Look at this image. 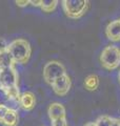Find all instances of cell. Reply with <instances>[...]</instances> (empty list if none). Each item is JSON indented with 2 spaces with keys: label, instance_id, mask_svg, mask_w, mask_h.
Masks as SVG:
<instances>
[{
  "label": "cell",
  "instance_id": "1",
  "mask_svg": "<svg viewBox=\"0 0 120 126\" xmlns=\"http://www.w3.org/2000/svg\"><path fill=\"white\" fill-rule=\"evenodd\" d=\"M15 63H25L31 56L30 43L24 39H16L11 42L7 47Z\"/></svg>",
  "mask_w": 120,
  "mask_h": 126
},
{
  "label": "cell",
  "instance_id": "2",
  "mask_svg": "<svg viewBox=\"0 0 120 126\" xmlns=\"http://www.w3.org/2000/svg\"><path fill=\"white\" fill-rule=\"evenodd\" d=\"M100 63L106 69H115L120 65V48L115 45H109L100 54Z\"/></svg>",
  "mask_w": 120,
  "mask_h": 126
},
{
  "label": "cell",
  "instance_id": "3",
  "mask_svg": "<svg viewBox=\"0 0 120 126\" xmlns=\"http://www.w3.org/2000/svg\"><path fill=\"white\" fill-rule=\"evenodd\" d=\"M62 3L66 16L73 19L83 16L89 7V1L86 0H64Z\"/></svg>",
  "mask_w": 120,
  "mask_h": 126
},
{
  "label": "cell",
  "instance_id": "4",
  "mask_svg": "<svg viewBox=\"0 0 120 126\" xmlns=\"http://www.w3.org/2000/svg\"><path fill=\"white\" fill-rule=\"evenodd\" d=\"M63 75H65V67L58 61H50L43 67V78L51 85Z\"/></svg>",
  "mask_w": 120,
  "mask_h": 126
},
{
  "label": "cell",
  "instance_id": "5",
  "mask_svg": "<svg viewBox=\"0 0 120 126\" xmlns=\"http://www.w3.org/2000/svg\"><path fill=\"white\" fill-rule=\"evenodd\" d=\"M18 76L14 67L0 69V86L5 89L17 86Z\"/></svg>",
  "mask_w": 120,
  "mask_h": 126
},
{
  "label": "cell",
  "instance_id": "6",
  "mask_svg": "<svg viewBox=\"0 0 120 126\" xmlns=\"http://www.w3.org/2000/svg\"><path fill=\"white\" fill-rule=\"evenodd\" d=\"M52 88L58 96H65L71 88V79L67 75H63L52 84Z\"/></svg>",
  "mask_w": 120,
  "mask_h": 126
},
{
  "label": "cell",
  "instance_id": "7",
  "mask_svg": "<svg viewBox=\"0 0 120 126\" xmlns=\"http://www.w3.org/2000/svg\"><path fill=\"white\" fill-rule=\"evenodd\" d=\"M106 37L112 41H119L120 40V21L114 20L107 24L105 29Z\"/></svg>",
  "mask_w": 120,
  "mask_h": 126
},
{
  "label": "cell",
  "instance_id": "8",
  "mask_svg": "<svg viewBox=\"0 0 120 126\" xmlns=\"http://www.w3.org/2000/svg\"><path fill=\"white\" fill-rule=\"evenodd\" d=\"M47 113H49L50 119L53 121L60 118H65V108L61 103H52L49 108H47Z\"/></svg>",
  "mask_w": 120,
  "mask_h": 126
},
{
  "label": "cell",
  "instance_id": "9",
  "mask_svg": "<svg viewBox=\"0 0 120 126\" xmlns=\"http://www.w3.org/2000/svg\"><path fill=\"white\" fill-rule=\"evenodd\" d=\"M20 107H22L25 110H31L35 107L36 104V98L35 94L31 92H25L20 94Z\"/></svg>",
  "mask_w": 120,
  "mask_h": 126
},
{
  "label": "cell",
  "instance_id": "10",
  "mask_svg": "<svg viewBox=\"0 0 120 126\" xmlns=\"http://www.w3.org/2000/svg\"><path fill=\"white\" fill-rule=\"evenodd\" d=\"M15 61L7 49L0 52V69L14 67Z\"/></svg>",
  "mask_w": 120,
  "mask_h": 126
},
{
  "label": "cell",
  "instance_id": "11",
  "mask_svg": "<svg viewBox=\"0 0 120 126\" xmlns=\"http://www.w3.org/2000/svg\"><path fill=\"white\" fill-rule=\"evenodd\" d=\"M100 81H99V77L97 75H89L85 79H84V87L90 90V92H94L99 87Z\"/></svg>",
  "mask_w": 120,
  "mask_h": 126
},
{
  "label": "cell",
  "instance_id": "12",
  "mask_svg": "<svg viewBox=\"0 0 120 126\" xmlns=\"http://www.w3.org/2000/svg\"><path fill=\"white\" fill-rule=\"evenodd\" d=\"M1 123L5 126H16L18 124V113L17 111L7 110L6 115L3 118Z\"/></svg>",
  "mask_w": 120,
  "mask_h": 126
},
{
  "label": "cell",
  "instance_id": "13",
  "mask_svg": "<svg viewBox=\"0 0 120 126\" xmlns=\"http://www.w3.org/2000/svg\"><path fill=\"white\" fill-rule=\"evenodd\" d=\"M57 3L58 1H56V0H42L41 2V9L43 12H45V13H51V12H53L56 6H57Z\"/></svg>",
  "mask_w": 120,
  "mask_h": 126
},
{
  "label": "cell",
  "instance_id": "14",
  "mask_svg": "<svg viewBox=\"0 0 120 126\" xmlns=\"http://www.w3.org/2000/svg\"><path fill=\"white\" fill-rule=\"evenodd\" d=\"M112 122H113V119L109 116H101L99 117L97 120H96L95 124L96 126H111Z\"/></svg>",
  "mask_w": 120,
  "mask_h": 126
},
{
  "label": "cell",
  "instance_id": "15",
  "mask_svg": "<svg viewBox=\"0 0 120 126\" xmlns=\"http://www.w3.org/2000/svg\"><path fill=\"white\" fill-rule=\"evenodd\" d=\"M5 107L9 110H13V111H17L20 108V102L19 99H14V98H10L7 103L5 104Z\"/></svg>",
  "mask_w": 120,
  "mask_h": 126
},
{
  "label": "cell",
  "instance_id": "16",
  "mask_svg": "<svg viewBox=\"0 0 120 126\" xmlns=\"http://www.w3.org/2000/svg\"><path fill=\"white\" fill-rule=\"evenodd\" d=\"M9 99H10V96L7 94V90L0 86V106H5Z\"/></svg>",
  "mask_w": 120,
  "mask_h": 126
},
{
  "label": "cell",
  "instance_id": "17",
  "mask_svg": "<svg viewBox=\"0 0 120 126\" xmlns=\"http://www.w3.org/2000/svg\"><path fill=\"white\" fill-rule=\"evenodd\" d=\"M52 126H67V121L65 118H60L52 121Z\"/></svg>",
  "mask_w": 120,
  "mask_h": 126
},
{
  "label": "cell",
  "instance_id": "18",
  "mask_svg": "<svg viewBox=\"0 0 120 126\" xmlns=\"http://www.w3.org/2000/svg\"><path fill=\"white\" fill-rule=\"evenodd\" d=\"M7 47H9V43L6 42V40L4 38H0V52L7 49Z\"/></svg>",
  "mask_w": 120,
  "mask_h": 126
},
{
  "label": "cell",
  "instance_id": "19",
  "mask_svg": "<svg viewBox=\"0 0 120 126\" xmlns=\"http://www.w3.org/2000/svg\"><path fill=\"white\" fill-rule=\"evenodd\" d=\"M7 110L9 109H7L5 106H0V122H2L3 118H4V116L6 115Z\"/></svg>",
  "mask_w": 120,
  "mask_h": 126
},
{
  "label": "cell",
  "instance_id": "20",
  "mask_svg": "<svg viewBox=\"0 0 120 126\" xmlns=\"http://www.w3.org/2000/svg\"><path fill=\"white\" fill-rule=\"evenodd\" d=\"M30 3V1L29 0H17V1H16V4H17L18 6H25V5H27Z\"/></svg>",
  "mask_w": 120,
  "mask_h": 126
},
{
  "label": "cell",
  "instance_id": "21",
  "mask_svg": "<svg viewBox=\"0 0 120 126\" xmlns=\"http://www.w3.org/2000/svg\"><path fill=\"white\" fill-rule=\"evenodd\" d=\"M41 2H42V0H32V1H30V3L31 4H33V5H35V6H40L41 5Z\"/></svg>",
  "mask_w": 120,
  "mask_h": 126
},
{
  "label": "cell",
  "instance_id": "22",
  "mask_svg": "<svg viewBox=\"0 0 120 126\" xmlns=\"http://www.w3.org/2000/svg\"><path fill=\"white\" fill-rule=\"evenodd\" d=\"M111 126H120V119H113Z\"/></svg>",
  "mask_w": 120,
  "mask_h": 126
},
{
  "label": "cell",
  "instance_id": "23",
  "mask_svg": "<svg viewBox=\"0 0 120 126\" xmlns=\"http://www.w3.org/2000/svg\"><path fill=\"white\" fill-rule=\"evenodd\" d=\"M85 126H96V124H95V122H90V123H87Z\"/></svg>",
  "mask_w": 120,
  "mask_h": 126
},
{
  "label": "cell",
  "instance_id": "24",
  "mask_svg": "<svg viewBox=\"0 0 120 126\" xmlns=\"http://www.w3.org/2000/svg\"><path fill=\"white\" fill-rule=\"evenodd\" d=\"M119 81H120V73H119Z\"/></svg>",
  "mask_w": 120,
  "mask_h": 126
},
{
  "label": "cell",
  "instance_id": "25",
  "mask_svg": "<svg viewBox=\"0 0 120 126\" xmlns=\"http://www.w3.org/2000/svg\"><path fill=\"white\" fill-rule=\"evenodd\" d=\"M119 21H120V20H119Z\"/></svg>",
  "mask_w": 120,
  "mask_h": 126
}]
</instances>
